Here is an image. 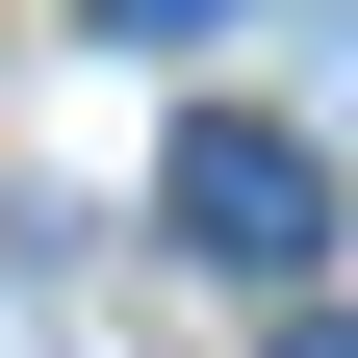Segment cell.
<instances>
[{"label": "cell", "instance_id": "obj_1", "mask_svg": "<svg viewBox=\"0 0 358 358\" xmlns=\"http://www.w3.org/2000/svg\"><path fill=\"white\" fill-rule=\"evenodd\" d=\"M154 231L231 256V282H307V256H333V154H307V128H256V103H205V128L154 154Z\"/></svg>", "mask_w": 358, "mask_h": 358}, {"label": "cell", "instance_id": "obj_2", "mask_svg": "<svg viewBox=\"0 0 358 358\" xmlns=\"http://www.w3.org/2000/svg\"><path fill=\"white\" fill-rule=\"evenodd\" d=\"M103 26H128V52H179V26H231V0H103Z\"/></svg>", "mask_w": 358, "mask_h": 358}, {"label": "cell", "instance_id": "obj_3", "mask_svg": "<svg viewBox=\"0 0 358 358\" xmlns=\"http://www.w3.org/2000/svg\"><path fill=\"white\" fill-rule=\"evenodd\" d=\"M282 358H358V333H282Z\"/></svg>", "mask_w": 358, "mask_h": 358}]
</instances>
